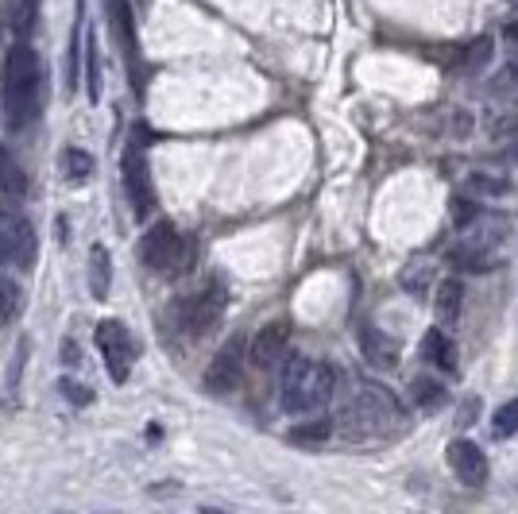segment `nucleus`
<instances>
[{"instance_id":"f257e3e1","label":"nucleus","mask_w":518,"mask_h":514,"mask_svg":"<svg viewBox=\"0 0 518 514\" xmlns=\"http://www.w3.org/2000/svg\"><path fill=\"white\" fill-rule=\"evenodd\" d=\"M341 422L352 437H387L406 426V406L383 383H356V391L341 406Z\"/></svg>"},{"instance_id":"f03ea898","label":"nucleus","mask_w":518,"mask_h":514,"mask_svg":"<svg viewBox=\"0 0 518 514\" xmlns=\"http://www.w3.org/2000/svg\"><path fill=\"white\" fill-rule=\"evenodd\" d=\"M39 55L31 51V43L24 39H16L12 43V51L4 58V120H8V128H24L35 109H39Z\"/></svg>"},{"instance_id":"7ed1b4c3","label":"nucleus","mask_w":518,"mask_h":514,"mask_svg":"<svg viewBox=\"0 0 518 514\" xmlns=\"http://www.w3.org/2000/svg\"><path fill=\"white\" fill-rule=\"evenodd\" d=\"M333 387H337V372L329 364L310 360V356H294L283 368L279 402L287 414H314L333 399Z\"/></svg>"},{"instance_id":"20e7f679","label":"nucleus","mask_w":518,"mask_h":514,"mask_svg":"<svg viewBox=\"0 0 518 514\" xmlns=\"http://www.w3.org/2000/svg\"><path fill=\"white\" fill-rule=\"evenodd\" d=\"M190 256H194L190 252V240L174 229L171 221L151 225L144 232V240H140V259H144L147 271H155V275H178V271H186Z\"/></svg>"},{"instance_id":"39448f33","label":"nucleus","mask_w":518,"mask_h":514,"mask_svg":"<svg viewBox=\"0 0 518 514\" xmlns=\"http://www.w3.org/2000/svg\"><path fill=\"white\" fill-rule=\"evenodd\" d=\"M221 310H225V286L209 283L205 290L190 294V298H182V302L174 306V321H178V329H182V333L202 337V333H209V329L217 325Z\"/></svg>"},{"instance_id":"423d86ee","label":"nucleus","mask_w":518,"mask_h":514,"mask_svg":"<svg viewBox=\"0 0 518 514\" xmlns=\"http://www.w3.org/2000/svg\"><path fill=\"white\" fill-rule=\"evenodd\" d=\"M35 229L12 209H0V267L31 271L35 267Z\"/></svg>"},{"instance_id":"0eeeda50","label":"nucleus","mask_w":518,"mask_h":514,"mask_svg":"<svg viewBox=\"0 0 518 514\" xmlns=\"http://www.w3.org/2000/svg\"><path fill=\"white\" fill-rule=\"evenodd\" d=\"M120 182H124V198L132 205V213L144 221L147 213L155 209V182H151V171H147L144 159V143H132L120 159Z\"/></svg>"},{"instance_id":"6e6552de","label":"nucleus","mask_w":518,"mask_h":514,"mask_svg":"<svg viewBox=\"0 0 518 514\" xmlns=\"http://www.w3.org/2000/svg\"><path fill=\"white\" fill-rule=\"evenodd\" d=\"M97 348H101V360H105V368H109V379H113V383H128L132 360H136V344H132L128 325H120L113 317L101 321V325H97Z\"/></svg>"},{"instance_id":"1a4fd4ad","label":"nucleus","mask_w":518,"mask_h":514,"mask_svg":"<svg viewBox=\"0 0 518 514\" xmlns=\"http://www.w3.org/2000/svg\"><path fill=\"white\" fill-rule=\"evenodd\" d=\"M240 375H244V341L232 337V341L213 356V364L205 368V391H209V395H229V391H236Z\"/></svg>"},{"instance_id":"9d476101","label":"nucleus","mask_w":518,"mask_h":514,"mask_svg":"<svg viewBox=\"0 0 518 514\" xmlns=\"http://www.w3.org/2000/svg\"><path fill=\"white\" fill-rule=\"evenodd\" d=\"M449 468H453V476H457L464 487L488 484V472H491L484 449H480L476 441H464V437H457V441L449 445Z\"/></svg>"},{"instance_id":"9b49d317","label":"nucleus","mask_w":518,"mask_h":514,"mask_svg":"<svg viewBox=\"0 0 518 514\" xmlns=\"http://www.w3.org/2000/svg\"><path fill=\"white\" fill-rule=\"evenodd\" d=\"M287 341H290L287 321H271V325H263L256 337H252L248 360H252L256 368H275V364L283 360V352H287Z\"/></svg>"},{"instance_id":"f8f14e48","label":"nucleus","mask_w":518,"mask_h":514,"mask_svg":"<svg viewBox=\"0 0 518 514\" xmlns=\"http://www.w3.org/2000/svg\"><path fill=\"white\" fill-rule=\"evenodd\" d=\"M360 348H364V356H368V364L372 368H395L399 364V344L391 341V337H383L375 325H360Z\"/></svg>"},{"instance_id":"ddd939ff","label":"nucleus","mask_w":518,"mask_h":514,"mask_svg":"<svg viewBox=\"0 0 518 514\" xmlns=\"http://www.w3.org/2000/svg\"><path fill=\"white\" fill-rule=\"evenodd\" d=\"M0 194L12 201L28 198V171L20 167V159L0 143Z\"/></svg>"},{"instance_id":"4468645a","label":"nucleus","mask_w":518,"mask_h":514,"mask_svg":"<svg viewBox=\"0 0 518 514\" xmlns=\"http://www.w3.org/2000/svg\"><path fill=\"white\" fill-rule=\"evenodd\" d=\"M422 356L441 372H457V344L449 337V329H430L422 341Z\"/></svg>"},{"instance_id":"2eb2a0df","label":"nucleus","mask_w":518,"mask_h":514,"mask_svg":"<svg viewBox=\"0 0 518 514\" xmlns=\"http://www.w3.org/2000/svg\"><path fill=\"white\" fill-rule=\"evenodd\" d=\"M461 302H464V286L457 279H445L437 286V321L441 329H453L461 321Z\"/></svg>"},{"instance_id":"dca6fc26","label":"nucleus","mask_w":518,"mask_h":514,"mask_svg":"<svg viewBox=\"0 0 518 514\" xmlns=\"http://www.w3.org/2000/svg\"><path fill=\"white\" fill-rule=\"evenodd\" d=\"M109 283H113L109 252L97 244V248L89 252V286H93V298H105V294H109Z\"/></svg>"},{"instance_id":"f3484780","label":"nucleus","mask_w":518,"mask_h":514,"mask_svg":"<svg viewBox=\"0 0 518 514\" xmlns=\"http://www.w3.org/2000/svg\"><path fill=\"white\" fill-rule=\"evenodd\" d=\"M410 395H414V406H418V410H437V406L445 402V387H441L437 379L418 375V379L410 383Z\"/></svg>"},{"instance_id":"a211bd4d","label":"nucleus","mask_w":518,"mask_h":514,"mask_svg":"<svg viewBox=\"0 0 518 514\" xmlns=\"http://www.w3.org/2000/svg\"><path fill=\"white\" fill-rule=\"evenodd\" d=\"M62 167H66V174L74 182H86L89 174H93V155H86L82 147H66L62 151Z\"/></svg>"},{"instance_id":"6ab92c4d","label":"nucleus","mask_w":518,"mask_h":514,"mask_svg":"<svg viewBox=\"0 0 518 514\" xmlns=\"http://www.w3.org/2000/svg\"><path fill=\"white\" fill-rule=\"evenodd\" d=\"M35 12H39V0H8V16H12V28L20 35H28L35 28Z\"/></svg>"},{"instance_id":"aec40b11","label":"nucleus","mask_w":518,"mask_h":514,"mask_svg":"<svg viewBox=\"0 0 518 514\" xmlns=\"http://www.w3.org/2000/svg\"><path fill=\"white\" fill-rule=\"evenodd\" d=\"M491 429H495V437H515L518 433V399H507L499 410H495Z\"/></svg>"},{"instance_id":"412c9836","label":"nucleus","mask_w":518,"mask_h":514,"mask_svg":"<svg viewBox=\"0 0 518 514\" xmlns=\"http://www.w3.org/2000/svg\"><path fill=\"white\" fill-rule=\"evenodd\" d=\"M329 433H333L329 418H317V422H310V426H294V429H290V441H294V445H321Z\"/></svg>"},{"instance_id":"4be33fe9","label":"nucleus","mask_w":518,"mask_h":514,"mask_svg":"<svg viewBox=\"0 0 518 514\" xmlns=\"http://www.w3.org/2000/svg\"><path fill=\"white\" fill-rule=\"evenodd\" d=\"M449 259H453L461 271H476V275L491 271V259L484 256L480 248H453V252H449Z\"/></svg>"},{"instance_id":"5701e85b","label":"nucleus","mask_w":518,"mask_h":514,"mask_svg":"<svg viewBox=\"0 0 518 514\" xmlns=\"http://www.w3.org/2000/svg\"><path fill=\"white\" fill-rule=\"evenodd\" d=\"M86 93L89 101L101 97V66H97V43H93V35L86 39Z\"/></svg>"},{"instance_id":"b1692460","label":"nucleus","mask_w":518,"mask_h":514,"mask_svg":"<svg viewBox=\"0 0 518 514\" xmlns=\"http://www.w3.org/2000/svg\"><path fill=\"white\" fill-rule=\"evenodd\" d=\"M488 58H491V39L484 35V39H476V43L464 51V70H480Z\"/></svg>"},{"instance_id":"393cba45","label":"nucleus","mask_w":518,"mask_h":514,"mask_svg":"<svg viewBox=\"0 0 518 514\" xmlns=\"http://www.w3.org/2000/svg\"><path fill=\"white\" fill-rule=\"evenodd\" d=\"M16 306H20V290H16L12 279L0 275V317H12L16 314Z\"/></svg>"},{"instance_id":"a878e982","label":"nucleus","mask_w":518,"mask_h":514,"mask_svg":"<svg viewBox=\"0 0 518 514\" xmlns=\"http://www.w3.org/2000/svg\"><path fill=\"white\" fill-rule=\"evenodd\" d=\"M476 217H480V205H472L468 198H457V201H453V221H457L461 229H468V225H472Z\"/></svg>"},{"instance_id":"bb28decb","label":"nucleus","mask_w":518,"mask_h":514,"mask_svg":"<svg viewBox=\"0 0 518 514\" xmlns=\"http://www.w3.org/2000/svg\"><path fill=\"white\" fill-rule=\"evenodd\" d=\"M468 186H472V190H480V194H507V182H491V178H484V174H476Z\"/></svg>"},{"instance_id":"cd10ccee","label":"nucleus","mask_w":518,"mask_h":514,"mask_svg":"<svg viewBox=\"0 0 518 514\" xmlns=\"http://www.w3.org/2000/svg\"><path fill=\"white\" fill-rule=\"evenodd\" d=\"M491 136H495V140H503V136L511 140V136H518V116H507V120H495V124H491Z\"/></svg>"},{"instance_id":"c85d7f7f","label":"nucleus","mask_w":518,"mask_h":514,"mask_svg":"<svg viewBox=\"0 0 518 514\" xmlns=\"http://www.w3.org/2000/svg\"><path fill=\"white\" fill-rule=\"evenodd\" d=\"M62 391H66V399L74 402V406H86L89 402V391L86 387H78V383H62Z\"/></svg>"},{"instance_id":"c756f323","label":"nucleus","mask_w":518,"mask_h":514,"mask_svg":"<svg viewBox=\"0 0 518 514\" xmlns=\"http://www.w3.org/2000/svg\"><path fill=\"white\" fill-rule=\"evenodd\" d=\"M507 35H511V39H518V20L511 24V28H507Z\"/></svg>"},{"instance_id":"7c9ffc66","label":"nucleus","mask_w":518,"mask_h":514,"mask_svg":"<svg viewBox=\"0 0 518 514\" xmlns=\"http://www.w3.org/2000/svg\"><path fill=\"white\" fill-rule=\"evenodd\" d=\"M511 70H518V58H515V62H511Z\"/></svg>"}]
</instances>
